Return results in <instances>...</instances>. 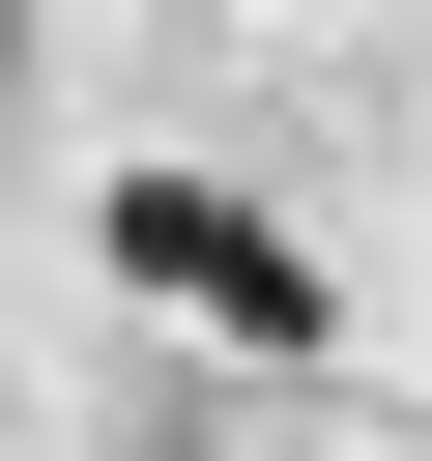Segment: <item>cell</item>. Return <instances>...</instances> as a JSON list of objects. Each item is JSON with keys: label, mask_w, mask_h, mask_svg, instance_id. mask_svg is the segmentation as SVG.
Returning <instances> with one entry per match:
<instances>
[{"label": "cell", "mask_w": 432, "mask_h": 461, "mask_svg": "<svg viewBox=\"0 0 432 461\" xmlns=\"http://www.w3.org/2000/svg\"><path fill=\"white\" fill-rule=\"evenodd\" d=\"M86 230H115V288H173V317H202V346H259V375L317 346V259H288V230H259L230 173H115Z\"/></svg>", "instance_id": "cell-1"}, {"label": "cell", "mask_w": 432, "mask_h": 461, "mask_svg": "<svg viewBox=\"0 0 432 461\" xmlns=\"http://www.w3.org/2000/svg\"><path fill=\"white\" fill-rule=\"evenodd\" d=\"M0 29H29V0H0Z\"/></svg>", "instance_id": "cell-2"}]
</instances>
